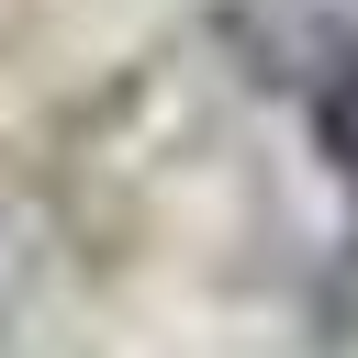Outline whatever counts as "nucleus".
<instances>
[{
  "label": "nucleus",
  "instance_id": "nucleus-1",
  "mask_svg": "<svg viewBox=\"0 0 358 358\" xmlns=\"http://www.w3.org/2000/svg\"><path fill=\"white\" fill-rule=\"evenodd\" d=\"M313 145H324V168L358 190V45L324 67V90H313Z\"/></svg>",
  "mask_w": 358,
  "mask_h": 358
}]
</instances>
